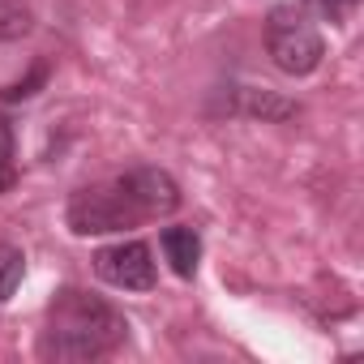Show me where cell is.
<instances>
[{
    "instance_id": "1",
    "label": "cell",
    "mask_w": 364,
    "mask_h": 364,
    "mask_svg": "<svg viewBox=\"0 0 364 364\" xmlns=\"http://www.w3.org/2000/svg\"><path fill=\"white\" fill-rule=\"evenodd\" d=\"M129 334V321L99 296L65 287L43 317L39 330V355L52 364H86L112 355Z\"/></svg>"
},
{
    "instance_id": "2",
    "label": "cell",
    "mask_w": 364,
    "mask_h": 364,
    "mask_svg": "<svg viewBox=\"0 0 364 364\" xmlns=\"http://www.w3.org/2000/svg\"><path fill=\"white\" fill-rule=\"evenodd\" d=\"M65 223L73 236H107V232H129V228H141L146 215L141 206L133 202L124 176L107 180V185H90V189H77L65 206Z\"/></svg>"
},
{
    "instance_id": "3",
    "label": "cell",
    "mask_w": 364,
    "mask_h": 364,
    "mask_svg": "<svg viewBox=\"0 0 364 364\" xmlns=\"http://www.w3.org/2000/svg\"><path fill=\"white\" fill-rule=\"evenodd\" d=\"M266 52H270V60H274L279 73H287V77H309V73L321 65V56H326V39H321V31L309 22L304 9L279 5V9H270V18H266Z\"/></svg>"
},
{
    "instance_id": "4",
    "label": "cell",
    "mask_w": 364,
    "mask_h": 364,
    "mask_svg": "<svg viewBox=\"0 0 364 364\" xmlns=\"http://www.w3.org/2000/svg\"><path fill=\"white\" fill-rule=\"evenodd\" d=\"M95 274L120 291H150L159 283V270H154V253L146 240H116V245H103L95 257Z\"/></svg>"
},
{
    "instance_id": "5",
    "label": "cell",
    "mask_w": 364,
    "mask_h": 364,
    "mask_svg": "<svg viewBox=\"0 0 364 364\" xmlns=\"http://www.w3.org/2000/svg\"><path fill=\"white\" fill-rule=\"evenodd\" d=\"M124 185L146 219H163V215L180 210V185L163 167H133V171H124Z\"/></svg>"
},
{
    "instance_id": "6",
    "label": "cell",
    "mask_w": 364,
    "mask_h": 364,
    "mask_svg": "<svg viewBox=\"0 0 364 364\" xmlns=\"http://www.w3.org/2000/svg\"><path fill=\"white\" fill-rule=\"evenodd\" d=\"M159 245H163V257L171 262V270L180 279H193L198 274V262H202V236H198V228H163Z\"/></svg>"
},
{
    "instance_id": "7",
    "label": "cell",
    "mask_w": 364,
    "mask_h": 364,
    "mask_svg": "<svg viewBox=\"0 0 364 364\" xmlns=\"http://www.w3.org/2000/svg\"><path fill=\"white\" fill-rule=\"evenodd\" d=\"M236 112H245V116H262V120H287V116H296L300 107L291 103V99H279V95H270V90H236Z\"/></svg>"
},
{
    "instance_id": "8",
    "label": "cell",
    "mask_w": 364,
    "mask_h": 364,
    "mask_svg": "<svg viewBox=\"0 0 364 364\" xmlns=\"http://www.w3.org/2000/svg\"><path fill=\"white\" fill-rule=\"evenodd\" d=\"M31 26H35L31 0H0V43H14V39L31 35Z\"/></svg>"
},
{
    "instance_id": "9",
    "label": "cell",
    "mask_w": 364,
    "mask_h": 364,
    "mask_svg": "<svg viewBox=\"0 0 364 364\" xmlns=\"http://www.w3.org/2000/svg\"><path fill=\"white\" fill-rule=\"evenodd\" d=\"M18 185V137L14 124L0 116V193H9Z\"/></svg>"
},
{
    "instance_id": "10",
    "label": "cell",
    "mask_w": 364,
    "mask_h": 364,
    "mask_svg": "<svg viewBox=\"0 0 364 364\" xmlns=\"http://www.w3.org/2000/svg\"><path fill=\"white\" fill-rule=\"evenodd\" d=\"M22 274H26V257H22V249L0 245V304H5V300L18 291Z\"/></svg>"
},
{
    "instance_id": "11",
    "label": "cell",
    "mask_w": 364,
    "mask_h": 364,
    "mask_svg": "<svg viewBox=\"0 0 364 364\" xmlns=\"http://www.w3.org/2000/svg\"><path fill=\"white\" fill-rule=\"evenodd\" d=\"M355 5H360V0H309V9H313L321 22H330V26H343V22L355 14Z\"/></svg>"
}]
</instances>
